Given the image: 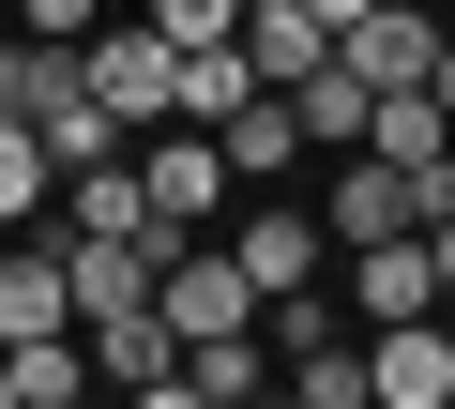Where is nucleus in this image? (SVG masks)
Listing matches in <instances>:
<instances>
[{
	"label": "nucleus",
	"instance_id": "obj_1",
	"mask_svg": "<svg viewBox=\"0 0 455 409\" xmlns=\"http://www.w3.org/2000/svg\"><path fill=\"white\" fill-rule=\"evenodd\" d=\"M76 76H92V106L137 137V122H182V46L137 16V0H122V16H92L76 31Z\"/></svg>",
	"mask_w": 455,
	"mask_h": 409
},
{
	"label": "nucleus",
	"instance_id": "obj_2",
	"mask_svg": "<svg viewBox=\"0 0 455 409\" xmlns=\"http://www.w3.org/2000/svg\"><path fill=\"white\" fill-rule=\"evenodd\" d=\"M152 303H167L182 349H197V334H259V273L228 258V243H167V258H152Z\"/></svg>",
	"mask_w": 455,
	"mask_h": 409
},
{
	"label": "nucleus",
	"instance_id": "obj_3",
	"mask_svg": "<svg viewBox=\"0 0 455 409\" xmlns=\"http://www.w3.org/2000/svg\"><path fill=\"white\" fill-rule=\"evenodd\" d=\"M364 409H455V334L425 319H364Z\"/></svg>",
	"mask_w": 455,
	"mask_h": 409
},
{
	"label": "nucleus",
	"instance_id": "obj_4",
	"mask_svg": "<svg viewBox=\"0 0 455 409\" xmlns=\"http://www.w3.org/2000/svg\"><path fill=\"white\" fill-rule=\"evenodd\" d=\"M137 197H152V228H212V213H228V152H212V122L137 137Z\"/></svg>",
	"mask_w": 455,
	"mask_h": 409
},
{
	"label": "nucleus",
	"instance_id": "obj_5",
	"mask_svg": "<svg viewBox=\"0 0 455 409\" xmlns=\"http://www.w3.org/2000/svg\"><path fill=\"white\" fill-rule=\"evenodd\" d=\"M31 334H76V273H61V213L0 243V349H31Z\"/></svg>",
	"mask_w": 455,
	"mask_h": 409
},
{
	"label": "nucleus",
	"instance_id": "obj_6",
	"mask_svg": "<svg viewBox=\"0 0 455 409\" xmlns=\"http://www.w3.org/2000/svg\"><path fill=\"white\" fill-rule=\"evenodd\" d=\"M319 228H334V243H395V228H425V213H410V167H395V152H334Z\"/></svg>",
	"mask_w": 455,
	"mask_h": 409
},
{
	"label": "nucleus",
	"instance_id": "obj_7",
	"mask_svg": "<svg viewBox=\"0 0 455 409\" xmlns=\"http://www.w3.org/2000/svg\"><path fill=\"white\" fill-rule=\"evenodd\" d=\"M334 46L364 61V91H410V76L440 61V16H425V0H364V16H349Z\"/></svg>",
	"mask_w": 455,
	"mask_h": 409
},
{
	"label": "nucleus",
	"instance_id": "obj_8",
	"mask_svg": "<svg viewBox=\"0 0 455 409\" xmlns=\"http://www.w3.org/2000/svg\"><path fill=\"white\" fill-rule=\"evenodd\" d=\"M228 258H243L259 288H304V273L334 258V228L304 213V197H259V213H243V243H228Z\"/></svg>",
	"mask_w": 455,
	"mask_h": 409
},
{
	"label": "nucleus",
	"instance_id": "obj_9",
	"mask_svg": "<svg viewBox=\"0 0 455 409\" xmlns=\"http://www.w3.org/2000/svg\"><path fill=\"white\" fill-rule=\"evenodd\" d=\"M349 303H364V319H425V303H440V258H425V228H395V243H349Z\"/></svg>",
	"mask_w": 455,
	"mask_h": 409
},
{
	"label": "nucleus",
	"instance_id": "obj_10",
	"mask_svg": "<svg viewBox=\"0 0 455 409\" xmlns=\"http://www.w3.org/2000/svg\"><path fill=\"white\" fill-rule=\"evenodd\" d=\"M212 152H228V182H289V152H304V106L289 91H243L212 122Z\"/></svg>",
	"mask_w": 455,
	"mask_h": 409
},
{
	"label": "nucleus",
	"instance_id": "obj_11",
	"mask_svg": "<svg viewBox=\"0 0 455 409\" xmlns=\"http://www.w3.org/2000/svg\"><path fill=\"white\" fill-rule=\"evenodd\" d=\"M259 379H274L259 334H197V349H182V409H259Z\"/></svg>",
	"mask_w": 455,
	"mask_h": 409
},
{
	"label": "nucleus",
	"instance_id": "obj_12",
	"mask_svg": "<svg viewBox=\"0 0 455 409\" xmlns=\"http://www.w3.org/2000/svg\"><path fill=\"white\" fill-rule=\"evenodd\" d=\"M289 106H304V137H319V152H364V106H379V91H364V61L334 46L319 76H289Z\"/></svg>",
	"mask_w": 455,
	"mask_h": 409
},
{
	"label": "nucleus",
	"instance_id": "obj_13",
	"mask_svg": "<svg viewBox=\"0 0 455 409\" xmlns=\"http://www.w3.org/2000/svg\"><path fill=\"white\" fill-rule=\"evenodd\" d=\"M61 213V167H46V137L31 122H0V243H16V228H46Z\"/></svg>",
	"mask_w": 455,
	"mask_h": 409
},
{
	"label": "nucleus",
	"instance_id": "obj_14",
	"mask_svg": "<svg viewBox=\"0 0 455 409\" xmlns=\"http://www.w3.org/2000/svg\"><path fill=\"white\" fill-rule=\"evenodd\" d=\"M243 91H274V76L243 61V31H228V46H182V122H228Z\"/></svg>",
	"mask_w": 455,
	"mask_h": 409
},
{
	"label": "nucleus",
	"instance_id": "obj_15",
	"mask_svg": "<svg viewBox=\"0 0 455 409\" xmlns=\"http://www.w3.org/2000/svg\"><path fill=\"white\" fill-rule=\"evenodd\" d=\"M92 394V334H31L16 349V409H76Z\"/></svg>",
	"mask_w": 455,
	"mask_h": 409
},
{
	"label": "nucleus",
	"instance_id": "obj_16",
	"mask_svg": "<svg viewBox=\"0 0 455 409\" xmlns=\"http://www.w3.org/2000/svg\"><path fill=\"white\" fill-rule=\"evenodd\" d=\"M289 394H304V409H364V334H319V349H289Z\"/></svg>",
	"mask_w": 455,
	"mask_h": 409
},
{
	"label": "nucleus",
	"instance_id": "obj_17",
	"mask_svg": "<svg viewBox=\"0 0 455 409\" xmlns=\"http://www.w3.org/2000/svg\"><path fill=\"white\" fill-rule=\"evenodd\" d=\"M137 16H152L167 46H228V31H243V0H137Z\"/></svg>",
	"mask_w": 455,
	"mask_h": 409
},
{
	"label": "nucleus",
	"instance_id": "obj_18",
	"mask_svg": "<svg viewBox=\"0 0 455 409\" xmlns=\"http://www.w3.org/2000/svg\"><path fill=\"white\" fill-rule=\"evenodd\" d=\"M92 16H107V0H16V31H61V46H76Z\"/></svg>",
	"mask_w": 455,
	"mask_h": 409
},
{
	"label": "nucleus",
	"instance_id": "obj_19",
	"mask_svg": "<svg viewBox=\"0 0 455 409\" xmlns=\"http://www.w3.org/2000/svg\"><path fill=\"white\" fill-rule=\"evenodd\" d=\"M425 258H440V288H455V213H440V228H425Z\"/></svg>",
	"mask_w": 455,
	"mask_h": 409
},
{
	"label": "nucleus",
	"instance_id": "obj_20",
	"mask_svg": "<svg viewBox=\"0 0 455 409\" xmlns=\"http://www.w3.org/2000/svg\"><path fill=\"white\" fill-rule=\"evenodd\" d=\"M319 16H334V31H349V16H364V0H319Z\"/></svg>",
	"mask_w": 455,
	"mask_h": 409
}]
</instances>
